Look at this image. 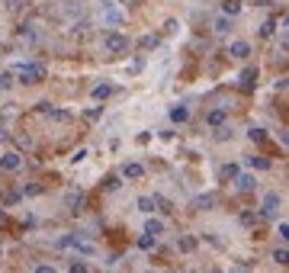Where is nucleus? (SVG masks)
<instances>
[{"instance_id": "obj_1", "label": "nucleus", "mask_w": 289, "mask_h": 273, "mask_svg": "<svg viewBox=\"0 0 289 273\" xmlns=\"http://www.w3.org/2000/svg\"><path fill=\"white\" fill-rule=\"evenodd\" d=\"M16 74H20V80L23 84H42L45 80V64H39V61H26V64H20L16 68Z\"/></svg>"}, {"instance_id": "obj_2", "label": "nucleus", "mask_w": 289, "mask_h": 273, "mask_svg": "<svg viewBox=\"0 0 289 273\" xmlns=\"http://www.w3.org/2000/svg\"><path fill=\"white\" fill-rule=\"evenodd\" d=\"M103 45H106V52H113V55H122V52H129L132 39L125 36V32H106V36H103Z\"/></svg>"}, {"instance_id": "obj_3", "label": "nucleus", "mask_w": 289, "mask_h": 273, "mask_svg": "<svg viewBox=\"0 0 289 273\" xmlns=\"http://www.w3.org/2000/svg\"><path fill=\"white\" fill-rule=\"evenodd\" d=\"M36 109L42 113V116H48L52 122H71V116H74L71 109H58V106H52V103H39Z\"/></svg>"}, {"instance_id": "obj_4", "label": "nucleus", "mask_w": 289, "mask_h": 273, "mask_svg": "<svg viewBox=\"0 0 289 273\" xmlns=\"http://www.w3.org/2000/svg\"><path fill=\"white\" fill-rule=\"evenodd\" d=\"M280 206H283L280 193H267V196H264V206H260V215H264V218H276Z\"/></svg>"}, {"instance_id": "obj_5", "label": "nucleus", "mask_w": 289, "mask_h": 273, "mask_svg": "<svg viewBox=\"0 0 289 273\" xmlns=\"http://www.w3.org/2000/svg\"><path fill=\"white\" fill-rule=\"evenodd\" d=\"M20 167H23V157L16 155V151H3V155H0V171L13 174V171H20Z\"/></svg>"}, {"instance_id": "obj_6", "label": "nucleus", "mask_w": 289, "mask_h": 273, "mask_svg": "<svg viewBox=\"0 0 289 273\" xmlns=\"http://www.w3.org/2000/svg\"><path fill=\"white\" fill-rule=\"evenodd\" d=\"M225 122H228V109H225V106L209 109V116H206V125H209V129H222Z\"/></svg>"}, {"instance_id": "obj_7", "label": "nucleus", "mask_w": 289, "mask_h": 273, "mask_svg": "<svg viewBox=\"0 0 289 273\" xmlns=\"http://www.w3.org/2000/svg\"><path fill=\"white\" fill-rule=\"evenodd\" d=\"M244 94H251L254 87H257V68H244L241 71V84H238Z\"/></svg>"}, {"instance_id": "obj_8", "label": "nucleus", "mask_w": 289, "mask_h": 273, "mask_svg": "<svg viewBox=\"0 0 289 273\" xmlns=\"http://www.w3.org/2000/svg\"><path fill=\"white\" fill-rule=\"evenodd\" d=\"M122 177H125V180H142V177H144V167H142L138 161L122 164Z\"/></svg>"}, {"instance_id": "obj_9", "label": "nucleus", "mask_w": 289, "mask_h": 273, "mask_svg": "<svg viewBox=\"0 0 289 273\" xmlns=\"http://www.w3.org/2000/svg\"><path fill=\"white\" fill-rule=\"evenodd\" d=\"M113 94H116V84H97V87H93V90H90V97H93V100H97V103L109 100V97H113Z\"/></svg>"}, {"instance_id": "obj_10", "label": "nucleus", "mask_w": 289, "mask_h": 273, "mask_svg": "<svg viewBox=\"0 0 289 273\" xmlns=\"http://www.w3.org/2000/svg\"><path fill=\"white\" fill-rule=\"evenodd\" d=\"M235 183H238V190H241V193H251V190H257V177H254V174H238Z\"/></svg>"}, {"instance_id": "obj_11", "label": "nucleus", "mask_w": 289, "mask_h": 273, "mask_svg": "<svg viewBox=\"0 0 289 273\" xmlns=\"http://www.w3.org/2000/svg\"><path fill=\"white\" fill-rule=\"evenodd\" d=\"M248 167H251V171H270V167H273V161H270V157H264V155H251V157H248Z\"/></svg>"}, {"instance_id": "obj_12", "label": "nucleus", "mask_w": 289, "mask_h": 273, "mask_svg": "<svg viewBox=\"0 0 289 273\" xmlns=\"http://www.w3.org/2000/svg\"><path fill=\"white\" fill-rule=\"evenodd\" d=\"M228 55H231V58H238V61H244V58L251 55V45H248V42H231Z\"/></svg>"}, {"instance_id": "obj_13", "label": "nucleus", "mask_w": 289, "mask_h": 273, "mask_svg": "<svg viewBox=\"0 0 289 273\" xmlns=\"http://www.w3.org/2000/svg\"><path fill=\"white\" fill-rule=\"evenodd\" d=\"M64 203H68V209L81 212V209H84V193H81V190H71V193L64 196Z\"/></svg>"}, {"instance_id": "obj_14", "label": "nucleus", "mask_w": 289, "mask_h": 273, "mask_svg": "<svg viewBox=\"0 0 289 273\" xmlns=\"http://www.w3.org/2000/svg\"><path fill=\"white\" fill-rule=\"evenodd\" d=\"M164 222H161V218H151L148 215V222H144V234H151V238H158V234H164Z\"/></svg>"}, {"instance_id": "obj_15", "label": "nucleus", "mask_w": 289, "mask_h": 273, "mask_svg": "<svg viewBox=\"0 0 289 273\" xmlns=\"http://www.w3.org/2000/svg\"><path fill=\"white\" fill-rule=\"evenodd\" d=\"M238 13H241V0H222V16L235 20Z\"/></svg>"}, {"instance_id": "obj_16", "label": "nucleus", "mask_w": 289, "mask_h": 273, "mask_svg": "<svg viewBox=\"0 0 289 273\" xmlns=\"http://www.w3.org/2000/svg\"><path fill=\"white\" fill-rule=\"evenodd\" d=\"M177 251H180V254L196 251V238H193V234H180V238H177Z\"/></svg>"}, {"instance_id": "obj_17", "label": "nucleus", "mask_w": 289, "mask_h": 273, "mask_svg": "<svg viewBox=\"0 0 289 273\" xmlns=\"http://www.w3.org/2000/svg\"><path fill=\"white\" fill-rule=\"evenodd\" d=\"M186 119H190V109H186V106H170V122L183 125Z\"/></svg>"}, {"instance_id": "obj_18", "label": "nucleus", "mask_w": 289, "mask_h": 273, "mask_svg": "<svg viewBox=\"0 0 289 273\" xmlns=\"http://www.w3.org/2000/svg\"><path fill=\"white\" fill-rule=\"evenodd\" d=\"M135 206H138V212L151 215V212H154V196H138V199H135Z\"/></svg>"}, {"instance_id": "obj_19", "label": "nucleus", "mask_w": 289, "mask_h": 273, "mask_svg": "<svg viewBox=\"0 0 289 273\" xmlns=\"http://www.w3.org/2000/svg\"><path fill=\"white\" fill-rule=\"evenodd\" d=\"M212 29L219 32V36H225V32L231 29V20H228V16H215V23H212Z\"/></svg>"}, {"instance_id": "obj_20", "label": "nucleus", "mask_w": 289, "mask_h": 273, "mask_svg": "<svg viewBox=\"0 0 289 273\" xmlns=\"http://www.w3.org/2000/svg\"><path fill=\"white\" fill-rule=\"evenodd\" d=\"M154 209H161L164 215H170V212H177V209H174V203H170V199H164V196H154Z\"/></svg>"}, {"instance_id": "obj_21", "label": "nucleus", "mask_w": 289, "mask_h": 273, "mask_svg": "<svg viewBox=\"0 0 289 273\" xmlns=\"http://www.w3.org/2000/svg\"><path fill=\"white\" fill-rule=\"evenodd\" d=\"M20 199H23V193H20V190H7V193H3V199H0V203H3V206H16V203H20Z\"/></svg>"}, {"instance_id": "obj_22", "label": "nucleus", "mask_w": 289, "mask_h": 273, "mask_svg": "<svg viewBox=\"0 0 289 273\" xmlns=\"http://www.w3.org/2000/svg\"><path fill=\"white\" fill-rule=\"evenodd\" d=\"M212 206H215V193H203L196 199V209H212Z\"/></svg>"}, {"instance_id": "obj_23", "label": "nucleus", "mask_w": 289, "mask_h": 273, "mask_svg": "<svg viewBox=\"0 0 289 273\" xmlns=\"http://www.w3.org/2000/svg\"><path fill=\"white\" fill-rule=\"evenodd\" d=\"M122 183H119V174H109L106 180H103V190H106V193H113V190H119Z\"/></svg>"}, {"instance_id": "obj_24", "label": "nucleus", "mask_w": 289, "mask_h": 273, "mask_svg": "<svg viewBox=\"0 0 289 273\" xmlns=\"http://www.w3.org/2000/svg\"><path fill=\"white\" fill-rule=\"evenodd\" d=\"M248 138L251 141H267V132L260 129V125H251V129H248Z\"/></svg>"}, {"instance_id": "obj_25", "label": "nucleus", "mask_w": 289, "mask_h": 273, "mask_svg": "<svg viewBox=\"0 0 289 273\" xmlns=\"http://www.w3.org/2000/svg\"><path fill=\"white\" fill-rule=\"evenodd\" d=\"M238 174H241V171H238V164H222V177H225V180H235Z\"/></svg>"}, {"instance_id": "obj_26", "label": "nucleus", "mask_w": 289, "mask_h": 273, "mask_svg": "<svg viewBox=\"0 0 289 273\" xmlns=\"http://www.w3.org/2000/svg\"><path fill=\"white\" fill-rule=\"evenodd\" d=\"M154 244H158V238H151V234H142V238H138V248L142 251H151Z\"/></svg>"}, {"instance_id": "obj_27", "label": "nucleus", "mask_w": 289, "mask_h": 273, "mask_svg": "<svg viewBox=\"0 0 289 273\" xmlns=\"http://www.w3.org/2000/svg\"><path fill=\"white\" fill-rule=\"evenodd\" d=\"M100 116H103V106H90V109L84 113V119H87V122H97Z\"/></svg>"}, {"instance_id": "obj_28", "label": "nucleus", "mask_w": 289, "mask_h": 273, "mask_svg": "<svg viewBox=\"0 0 289 273\" xmlns=\"http://www.w3.org/2000/svg\"><path fill=\"white\" fill-rule=\"evenodd\" d=\"M286 260H289V251H286V248L280 244V248L273 251V264H286Z\"/></svg>"}, {"instance_id": "obj_29", "label": "nucleus", "mask_w": 289, "mask_h": 273, "mask_svg": "<svg viewBox=\"0 0 289 273\" xmlns=\"http://www.w3.org/2000/svg\"><path fill=\"white\" fill-rule=\"evenodd\" d=\"M13 141H16V148H23V151H29V148H32V138H29V135H16Z\"/></svg>"}, {"instance_id": "obj_30", "label": "nucleus", "mask_w": 289, "mask_h": 273, "mask_svg": "<svg viewBox=\"0 0 289 273\" xmlns=\"http://www.w3.org/2000/svg\"><path fill=\"white\" fill-rule=\"evenodd\" d=\"M20 193H23V196H39V193H42V187H39V183H26Z\"/></svg>"}, {"instance_id": "obj_31", "label": "nucleus", "mask_w": 289, "mask_h": 273, "mask_svg": "<svg viewBox=\"0 0 289 273\" xmlns=\"http://www.w3.org/2000/svg\"><path fill=\"white\" fill-rule=\"evenodd\" d=\"M68 270H71V273H87V264H84V260H77V257H74V260L68 264Z\"/></svg>"}, {"instance_id": "obj_32", "label": "nucleus", "mask_w": 289, "mask_h": 273, "mask_svg": "<svg viewBox=\"0 0 289 273\" xmlns=\"http://www.w3.org/2000/svg\"><path fill=\"white\" fill-rule=\"evenodd\" d=\"M10 87H13V78L3 71V74H0V90H10Z\"/></svg>"}, {"instance_id": "obj_33", "label": "nucleus", "mask_w": 289, "mask_h": 273, "mask_svg": "<svg viewBox=\"0 0 289 273\" xmlns=\"http://www.w3.org/2000/svg\"><path fill=\"white\" fill-rule=\"evenodd\" d=\"M254 222H257V215H254V212H241V225H248V228H251Z\"/></svg>"}, {"instance_id": "obj_34", "label": "nucleus", "mask_w": 289, "mask_h": 273, "mask_svg": "<svg viewBox=\"0 0 289 273\" xmlns=\"http://www.w3.org/2000/svg\"><path fill=\"white\" fill-rule=\"evenodd\" d=\"M84 157H87V148H77L74 155H71V164H81V161H84Z\"/></svg>"}, {"instance_id": "obj_35", "label": "nucleus", "mask_w": 289, "mask_h": 273, "mask_svg": "<svg viewBox=\"0 0 289 273\" xmlns=\"http://www.w3.org/2000/svg\"><path fill=\"white\" fill-rule=\"evenodd\" d=\"M260 36H264V39H267V36H273V20H267V23L260 26Z\"/></svg>"}, {"instance_id": "obj_36", "label": "nucleus", "mask_w": 289, "mask_h": 273, "mask_svg": "<svg viewBox=\"0 0 289 273\" xmlns=\"http://www.w3.org/2000/svg\"><path fill=\"white\" fill-rule=\"evenodd\" d=\"M32 273H55V267L52 264H36V267H32Z\"/></svg>"}, {"instance_id": "obj_37", "label": "nucleus", "mask_w": 289, "mask_h": 273, "mask_svg": "<svg viewBox=\"0 0 289 273\" xmlns=\"http://www.w3.org/2000/svg\"><path fill=\"white\" fill-rule=\"evenodd\" d=\"M276 232H280V241H286V238H289V222H280Z\"/></svg>"}, {"instance_id": "obj_38", "label": "nucleus", "mask_w": 289, "mask_h": 273, "mask_svg": "<svg viewBox=\"0 0 289 273\" xmlns=\"http://www.w3.org/2000/svg\"><path fill=\"white\" fill-rule=\"evenodd\" d=\"M215 138H219V141H225V138H231V132L225 129V125H222V129H215Z\"/></svg>"}, {"instance_id": "obj_39", "label": "nucleus", "mask_w": 289, "mask_h": 273, "mask_svg": "<svg viewBox=\"0 0 289 273\" xmlns=\"http://www.w3.org/2000/svg\"><path fill=\"white\" fill-rule=\"evenodd\" d=\"M154 45H158V39H154V36H144V39H142V48H154Z\"/></svg>"}, {"instance_id": "obj_40", "label": "nucleus", "mask_w": 289, "mask_h": 273, "mask_svg": "<svg viewBox=\"0 0 289 273\" xmlns=\"http://www.w3.org/2000/svg\"><path fill=\"white\" fill-rule=\"evenodd\" d=\"M206 273H222V270H219V267H212V270H206Z\"/></svg>"}, {"instance_id": "obj_41", "label": "nucleus", "mask_w": 289, "mask_h": 273, "mask_svg": "<svg viewBox=\"0 0 289 273\" xmlns=\"http://www.w3.org/2000/svg\"><path fill=\"white\" fill-rule=\"evenodd\" d=\"M122 3H142V0H122Z\"/></svg>"}, {"instance_id": "obj_42", "label": "nucleus", "mask_w": 289, "mask_h": 273, "mask_svg": "<svg viewBox=\"0 0 289 273\" xmlns=\"http://www.w3.org/2000/svg\"><path fill=\"white\" fill-rule=\"evenodd\" d=\"M0 222H3V209H0Z\"/></svg>"}, {"instance_id": "obj_43", "label": "nucleus", "mask_w": 289, "mask_h": 273, "mask_svg": "<svg viewBox=\"0 0 289 273\" xmlns=\"http://www.w3.org/2000/svg\"><path fill=\"white\" fill-rule=\"evenodd\" d=\"M0 48H3V42H0Z\"/></svg>"}]
</instances>
